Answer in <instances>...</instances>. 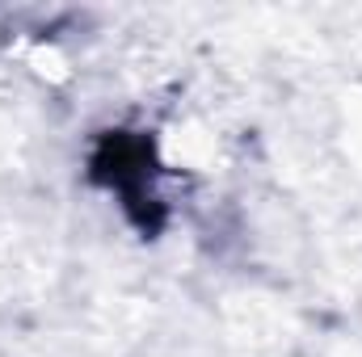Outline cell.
I'll return each mask as SVG.
<instances>
[{"label":"cell","instance_id":"obj_1","mask_svg":"<svg viewBox=\"0 0 362 357\" xmlns=\"http://www.w3.org/2000/svg\"><path fill=\"white\" fill-rule=\"evenodd\" d=\"M156 177V143L139 131H105L89 156V181L122 198L127 219L152 240L165 227V202L152 193Z\"/></svg>","mask_w":362,"mask_h":357}]
</instances>
